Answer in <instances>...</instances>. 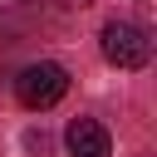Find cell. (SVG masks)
Returning <instances> with one entry per match:
<instances>
[{"mask_svg":"<svg viewBox=\"0 0 157 157\" xmlns=\"http://www.w3.org/2000/svg\"><path fill=\"white\" fill-rule=\"evenodd\" d=\"M64 93H69V69H64V64H54V59H39V64H29V69L15 78V98H20L29 113L54 108Z\"/></svg>","mask_w":157,"mask_h":157,"instance_id":"1","label":"cell"},{"mask_svg":"<svg viewBox=\"0 0 157 157\" xmlns=\"http://www.w3.org/2000/svg\"><path fill=\"white\" fill-rule=\"evenodd\" d=\"M103 59L113 69H142L152 59V39L128 20H108L103 25Z\"/></svg>","mask_w":157,"mask_h":157,"instance_id":"2","label":"cell"},{"mask_svg":"<svg viewBox=\"0 0 157 157\" xmlns=\"http://www.w3.org/2000/svg\"><path fill=\"white\" fill-rule=\"evenodd\" d=\"M64 147H69V157H108V152H113L108 128H103L98 118H74V123L64 128Z\"/></svg>","mask_w":157,"mask_h":157,"instance_id":"3","label":"cell"},{"mask_svg":"<svg viewBox=\"0 0 157 157\" xmlns=\"http://www.w3.org/2000/svg\"><path fill=\"white\" fill-rule=\"evenodd\" d=\"M25 147H29L34 157H49V147H54V142H49V132H39V128H29V132H25Z\"/></svg>","mask_w":157,"mask_h":157,"instance_id":"4","label":"cell"},{"mask_svg":"<svg viewBox=\"0 0 157 157\" xmlns=\"http://www.w3.org/2000/svg\"><path fill=\"white\" fill-rule=\"evenodd\" d=\"M59 5H78V10H83V5H88V0H59Z\"/></svg>","mask_w":157,"mask_h":157,"instance_id":"5","label":"cell"}]
</instances>
